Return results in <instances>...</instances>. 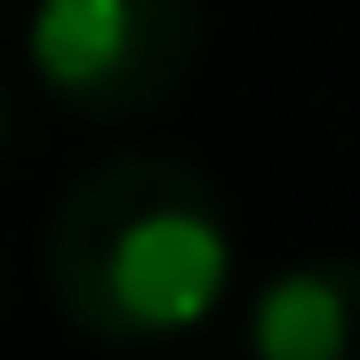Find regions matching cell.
<instances>
[{"label":"cell","instance_id":"cell-1","mask_svg":"<svg viewBox=\"0 0 360 360\" xmlns=\"http://www.w3.org/2000/svg\"><path fill=\"white\" fill-rule=\"evenodd\" d=\"M224 200L176 153H120L89 168L49 224V281L72 328L104 345L193 328L224 296Z\"/></svg>","mask_w":360,"mask_h":360},{"label":"cell","instance_id":"cell-2","mask_svg":"<svg viewBox=\"0 0 360 360\" xmlns=\"http://www.w3.org/2000/svg\"><path fill=\"white\" fill-rule=\"evenodd\" d=\"M200 56V0H40L32 72L89 120L153 112Z\"/></svg>","mask_w":360,"mask_h":360},{"label":"cell","instance_id":"cell-3","mask_svg":"<svg viewBox=\"0 0 360 360\" xmlns=\"http://www.w3.org/2000/svg\"><path fill=\"white\" fill-rule=\"evenodd\" d=\"M257 360H360V257L296 264L257 296Z\"/></svg>","mask_w":360,"mask_h":360},{"label":"cell","instance_id":"cell-4","mask_svg":"<svg viewBox=\"0 0 360 360\" xmlns=\"http://www.w3.org/2000/svg\"><path fill=\"white\" fill-rule=\"evenodd\" d=\"M0 153H8V89H0Z\"/></svg>","mask_w":360,"mask_h":360}]
</instances>
